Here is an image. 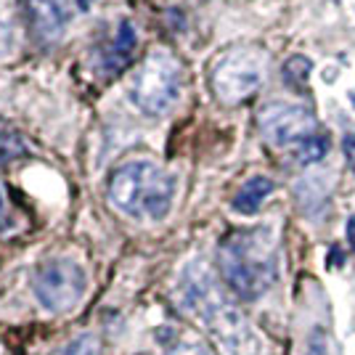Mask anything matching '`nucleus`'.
<instances>
[{
    "instance_id": "1",
    "label": "nucleus",
    "mask_w": 355,
    "mask_h": 355,
    "mask_svg": "<svg viewBox=\"0 0 355 355\" xmlns=\"http://www.w3.org/2000/svg\"><path fill=\"white\" fill-rule=\"evenodd\" d=\"M178 300L186 313H191L199 324H205L215 337H220L231 355L260 353V342L254 337L250 321L239 311L236 302L225 295L207 263L193 260L183 268L178 282Z\"/></svg>"
},
{
    "instance_id": "2",
    "label": "nucleus",
    "mask_w": 355,
    "mask_h": 355,
    "mask_svg": "<svg viewBox=\"0 0 355 355\" xmlns=\"http://www.w3.org/2000/svg\"><path fill=\"white\" fill-rule=\"evenodd\" d=\"M175 199V178L148 159L122 162L109 178V202L133 220L167 218Z\"/></svg>"
},
{
    "instance_id": "3",
    "label": "nucleus",
    "mask_w": 355,
    "mask_h": 355,
    "mask_svg": "<svg viewBox=\"0 0 355 355\" xmlns=\"http://www.w3.org/2000/svg\"><path fill=\"white\" fill-rule=\"evenodd\" d=\"M220 273L241 300L263 297L276 282V244L268 228L236 231L220 244Z\"/></svg>"
},
{
    "instance_id": "4",
    "label": "nucleus",
    "mask_w": 355,
    "mask_h": 355,
    "mask_svg": "<svg viewBox=\"0 0 355 355\" xmlns=\"http://www.w3.org/2000/svg\"><path fill=\"white\" fill-rule=\"evenodd\" d=\"M180 85L183 69L175 56H170L167 51H154L130 80V101L148 117H159L178 104Z\"/></svg>"
},
{
    "instance_id": "5",
    "label": "nucleus",
    "mask_w": 355,
    "mask_h": 355,
    "mask_svg": "<svg viewBox=\"0 0 355 355\" xmlns=\"http://www.w3.org/2000/svg\"><path fill=\"white\" fill-rule=\"evenodd\" d=\"M268 53L263 48L244 45L223 53L212 67V90L223 104H241L263 88L268 74Z\"/></svg>"
},
{
    "instance_id": "6",
    "label": "nucleus",
    "mask_w": 355,
    "mask_h": 355,
    "mask_svg": "<svg viewBox=\"0 0 355 355\" xmlns=\"http://www.w3.org/2000/svg\"><path fill=\"white\" fill-rule=\"evenodd\" d=\"M88 276L69 257H53L35 268L32 273V295L40 308L51 313H67L85 297Z\"/></svg>"
},
{
    "instance_id": "7",
    "label": "nucleus",
    "mask_w": 355,
    "mask_h": 355,
    "mask_svg": "<svg viewBox=\"0 0 355 355\" xmlns=\"http://www.w3.org/2000/svg\"><path fill=\"white\" fill-rule=\"evenodd\" d=\"M260 130L276 146H300L305 138L318 133V122L308 106L273 101L260 112Z\"/></svg>"
},
{
    "instance_id": "8",
    "label": "nucleus",
    "mask_w": 355,
    "mask_h": 355,
    "mask_svg": "<svg viewBox=\"0 0 355 355\" xmlns=\"http://www.w3.org/2000/svg\"><path fill=\"white\" fill-rule=\"evenodd\" d=\"M135 45H138V35H135L133 21H119L117 35L112 37V43L104 48L101 53V69L104 74H119L130 61H133Z\"/></svg>"
},
{
    "instance_id": "9",
    "label": "nucleus",
    "mask_w": 355,
    "mask_h": 355,
    "mask_svg": "<svg viewBox=\"0 0 355 355\" xmlns=\"http://www.w3.org/2000/svg\"><path fill=\"white\" fill-rule=\"evenodd\" d=\"M270 193H273V180L270 178L266 175L250 178L236 191V196H234V209L241 212V215H254V212H260L263 202H266Z\"/></svg>"
},
{
    "instance_id": "10",
    "label": "nucleus",
    "mask_w": 355,
    "mask_h": 355,
    "mask_svg": "<svg viewBox=\"0 0 355 355\" xmlns=\"http://www.w3.org/2000/svg\"><path fill=\"white\" fill-rule=\"evenodd\" d=\"M96 0H48L43 6V16H45V30H61L69 19L85 14Z\"/></svg>"
},
{
    "instance_id": "11",
    "label": "nucleus",
    "mask_w": 355,
    "mask_h": 355,
    "mask_svg": "<svg viewBox=\"0 0 355 355\" xmlns=\"http://www.w3.org/2000/svg\"><path fill=\"white\" fill-rule=\"evenodd\" d=\"M311 72H313V61L308 56H292V59L284 61V83L289 85L297 93H305L308 90V83H311Z\"/></svg>"
},
{
    "instance_id": "12",
    "label": "nucleus",
    "mask_w": 355,
    "mask_h": 355,
    "mask_svg": "<svg viewBox=\"0 0 355 355\" xmlns=\"http://www.w3.org/2000/svg\"><path fill=\"white\" fill-rule=\"evenodd\" d=\"M16 45V14L11 0H0V56L11 53Z\"/></svg>"
},
{
    "instance_id": "13",
    "label": "nucleus",
    "mask_w": 355,
    "mask_h": 355,
    "mask_svg": "<svg viewBox=\"0 0 355 355\" xmlns=\"http://www.w3.org/2000/svg\"><path fill=\"white\" fill-rule=\"evenodd\" d=\"M326 151H329V138L324 133H315L305 138L300 146H295V157L300 164H315L324 159Z\"/></svg>"
},
{
    "instance_id": "14",
    "label": "nucleus",
    "mask_w": 355,
    "mask_h": 355,
    "mask_svg": "<svg viewBox=\"0 0 355 355\" xmlns=\"http://www.w3.org/2000/svg\"><path fill=\"white\" fill-rule=\"evenodd\" d=\"M24 154H27V144L19 135L8 133V130H0V167L21 159Z\"/></svg>"
},
{
    "instance_id": "15",
    "label": "nucleus",
    "mask_w": 355,
    "mask_h": 355,
    "mask_svg": "<svg viewBox=\"0 0 355 355\" xmlns=\"http://www.w3.org/2000/svg\"><path fill=\"white\" fill-rule=\"evenodd\" d=\"M59 355H101V342L96 334H80V337H74Z\"/></svg>"
},
{
    "instance_id": "16",
    "label": "nucleus",
    "mask_w": 355,
    "mask_h": 355,
    "mask_svg": "<svg viewBox=\"0 0 355 355\" xmlns=\"http://www.w3.org/2000/svg\"><path fill=\"white\" fill-rule=\"evenodd\" d=\"M167 355H215L209 350L205 342H196V340H178L167 347Z\"/></svg>"
},
{
    "instance_id": "17",
    "label": "nucleus",
    "mask_w": 355,
    "mask_h": 355,
    "mask_svg": "<svg viewBox=\"0 0 355 355\" xmlns=\"http://www.w3.org/2000/svg\"><path fill=\"white\" fill-rule=\"evenodd\" d=\"M342 151H345L347 164H350V170H353V175H355V138L353 135H347V138L342 141Z\"/></svg>"
},
{
    "instance_id": "18",
    "label": "nucleus",
    "mask_w": 355,
    "mask_h": 355,
    "mask_svg": "<svg viewBox=\"0 0 355 355\" xmlns=\"http://www.w3.org/2000/svg\"><path fill=\"white\" fill-rule=\"evenodd\" d=\"M6 223H11V207H8V199H6V191L0 189V231L6 228Z\"/></svg>"
},
{
    "instance_id": "19",
    "label": "nucleus",
    "mask_w": 355,
    "mask_h": 355,
    "mask_svg": "<svg viewBox=\"0 0 355 355\" xmlns=\"http://www.w3.org/2000/svg\"><path fill=\"white\" fill-rule=\"evenodd\" d=\"M337 266H342V252L334 247V250L329 252V268H337Z\"/></svg>"
},
{
    "instance_id": "20",
    "label": "nucleus",
    "mask_w": 355,
    "mask_h": 355,
    "mask_svg": "<svg viewBox=\"0 0 355 355\" xmlns=\"http://www.w3.org/2000/svg\"><path fill=\"white\" fill-rule=\"evenodd\" d=\"M347 244H350V250L355 252V218L347 220Z\"/></svg>"
},
{
    "instance_id": "21",
    "label": "nucleus",
    "mask_w": 355,
    "mask_h": 355,
    "mask_svg": "<svg viewBox=\"0 0 355 355\" xmlns=\"http://www.w3.org/2000/svg\"><path fill=\"white\" fill-rule=\"evenodd\" d=\"M308 355H324V353H318V350H313V353H308Z\"/></svg>"
}]
</instances>
